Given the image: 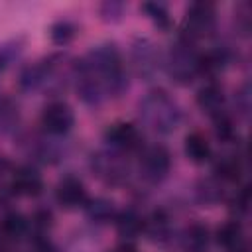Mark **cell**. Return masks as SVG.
<instances>
[{"label":"cell","mask_w":252,"mask_h":252,"mask_svg":"<svg viewBox=\"0 0 252 252\" xmlns=\"http://www.w3.org/2000/svg\"><path fill=\"white\" fill-rule=\"evenodd\" d=\"M71 75L81 102L89 108H98L108 98L124 94L128 89V71L114 41L91 47L73 63Z\"/></svg>","instance_id":"6da1fadb"},{"label":"cell","mask_w":252,"mask_h":252,"mask_svg":"<svg viewBox=\"0 0 252 252\" xmlns=\"http://www.w3.org/2000/svg\"><path fill=\"white\" fill-rule=\"evenodd\" d=\"M138 118L150 132L158 136L173 134L183 120L179 102L165 89H152L138 100Z\"/></svg>","instance_id":"7a4b0ae2"},{"label":"cell","mask_w":252,"mask_h":252,"mask_svg":"<svg viewBox=\"0 0 252 252\" xmlns=\"http://www.w3.org/2000/svg\"><path fill=\"white\" fill-rule=\"evenodd\" d=\"M163 71L169 79L181 87L191 85L201 77V51L195 43L177 37L167 51H163Z\"/></svg>","instance_id":"3957f363"},{"label":"cell","mask_w":252,"mask_h":252,"mask_svg":"<svg viewBox=\"0 0 252 252\" xmlns=\"http://www.w3.org/2000/svg\"><path fill=\"white\" fill-rule=\"evenodd\" d=\"M130 67L142 81H152L163 71V49L152 37L138 35L130 41Z\"/></svg>","instance_id":"277c9868"},{"label":"cell","mask_w":252,"mask_h":252,"mask_svg":"<svg viewBox=\"0 0 252 252\" xmlns=\"http://www.w3.org/2000/svg\"><path fill=\"white\" fill-rule=\"evenodd\" d=\"M217 18H219L217 6L213 2H205V0L193 2L185 8L177 37L197 43L199 39L213 35V32L217 30Z\"/></svg>","instance_id":"5b68a950"},{"label":"cell","mask_w":252,"mask_h":252,"mask_svg":"<svg viewBox=\"0 0 252 252\" xmlns=\"http://www.w3.org/2000/svg\"><path fill=\"white\" fill-rule=\"evenodd\" d=\"M91 169L100 181L108 185H122L130 177V159L120 152L104 148L91 156Z\"/></svg>","instance_id":"8992f818"},{"label":"cell","mask_w":252,"mask_h":252,"mask_svg":"<svg viewBox=\"0 0 252 252\" xmlns=\"http://www.w3.org/2000/svg\"><path fill=\"white\" fill-rule=\"evenodd\" d=\"M65 55L63 53H51L45 55L30 65H26L18 75V89L22 93H35L43 89L57 73V69L63 65Z\"/></svg>","instance_id":"52a82bcc"},{"label":"cell","mask_w":252,"mask_h":252,"mask_svg":"<svg viewBox=\"0 0 252 252\" xmlns=\"http://www.w3.org/2000/svg\"><path fill=\"white\" fill-rule=\"evenodd\" d=\"M140 161H138V171L140 177L150 183V185H158L161 183L169 171H171V152L163 146V144H152V146H144L140 152Z\"/></svg>","instance_id":"ba28073f"},{"label":"cell","mask_w":252,"mask_h":252,"mask_svg":"<svg viewBox=\"0 0 252 252\" xmlns=\"http://www.w3.org/2000/svg\"><path fill=\"white\" fill-rule=\"evenodd\" d=\"M75 126V112L63 100H51L39 114V128L47 138H65Z\"/></svg>","instance_id":"9c48e42d"},{"label":"cell","mask_w":252,"mask_h":252,"mask_svg":"<svg viewBox=\"0 0 252 252\" xmlns=\"http://www.w3.org/2000/svg\"><path fill=\"white\" fill-rule=\"evenodd\" d=\"M102 140H104L106 148H110L114 152H120L124 156L138 154L144 148V138H142L140 128L136 124L124 122V120L108 124L104 134H102Z\"/></svg>","instance_id":"30bf717a"},{"label":"cell","mask_w":252,"mask_h":252,"mask_svg":"<svg viewBox=\"0 0 252 252\" xmlns=\"http://www.w3.org/2000/svg\"><path fill=\"white\" fill-rule=\"evenodd\" d=\"M8 187L12 197H39L45 189L41 173L30 163L14 165L8 179Z\"/></svg>","instance_id":"8fae6325"},{"label":"cell","mask_w":252,"mask_h":252,"mask_svg":"<svg viewBox=\"0 0 252 252\" xmlns=\"http://www.w3.org/2000/svg\"><path fill=\"white\" fill-rule=\"evenodd\" d=\"M53 197L55 203L65 209V211H77V209H85L87 201H89V191L85 187V183L77 177V175H63L55 189H53Z\"/></svg>","instance_id":"7c38bea8"},{"label":"cell","mask_w":252,"mask_h":252,"mask_svg":"<svg viewBox=\"0 0 252 252\" xmlns=\"http://www.w3.org/2000/svg\"><path fill=\"white\" fill-rule=\"evenodd\" d=\"M32 236V224L30 219L18 211H10L0 220V248L6 250L8 246L20 244L24 240H30Z\"/></svg>","instance_id":"4fadbf2b"},{"label":"cell","mask_w":252,"mask_h":252,"mask_svg":"<svg viewBox=\"0 0 252 252\" xmlns=\"http://www.w3.org/2000/svg\"><path fill=\"white\" fill-rule=\"evenodd\" d=\"M195 104L211 120L226 114V94H224V89L217 81L205 83L197 91V94H195Z\"/></svg>","instance_id":"5bb4252c"},{"label":"cell","mask_w":252,"mask_h":252,"mask_svg":"<svg viewBox=\"0 0 252 252\" xmlns=\"http://www.w3.org/2000/svg\"><path fill=\"white\" fill-rule=\"evenodd\" d=\"M215 240L226 252L246 250V234H244V226L238 219H230V220L222 222L215 232Z\"/></svg>","instance_id":"9a60e30c"},{"label":"cell","mask_w":252,"mask_h":252,"mask_svg":"<svg viewBox=\"0 0 252 252\" xmlns=\"http://www.w3.org/2000/svg\"><path fill=\"white\" fill-rule=\"evenodd\" d=\"M154 242H167L173 234V222L165 209H156L148 217H144V232Z\"/></svg>","instance_id":"2e32d148"},{"label":"cell","mask_w":252,"mask_h":252,"mask_svg":"<svg viewBox=\"0 0 252 252\" xmlns=\"http://www.w3.org/2000/svg\"><path fill=\"white\" fill-rule=\"evenodd\" d=\"M183 152H185V158L195 165H203V163L211 161V158H213V146H211L209 138L199 130H193L185 136Z\"/></svg>","instance_id":"e0dca14e"},{"label":"cell","mask_w":252,"mask_h":252,"mask_svg":"<svg viewBox=\"0 0 252 252\" xmlns=\"http://www.w3.org/2000/svg\"><path fill=\"white\" fill-rule=\"evenodd\" d=\"M114 226H116V232L126 242H132L134 238H138L144 232V217L132 207L122 209V211H118V215L114 219Z\"/></svg>","instance_id":"ac0fdd59"},{"label":"cell","mask_w":252,"mask_h":252,"mask_svg":"<svg viewBox=\"0 0 252 252\" xmlns=\"http://www.w3.org/2000/svg\"><path fill=\"white\" fill-rule=\"evenodd\" d=\"M232 61V55L226 47H213L209 51H201V77L215 79L217 73H222L228 63Z\"/></svg>","instance_id":"d6986e66"},{"label":"cell","mask_w":252,"mask_h":252,"mask_svg":"<svg viewBox=\"0 0 252 252\" xmlns=\"http://www.w3.org/2000/svg\"><path fill=\"white\" fill-rule=\"evenodd\" d=\"M181 248L185 252H205L211 242V232L209 226L203 222H191L179 236Z\"/></svg>","instance_id":"ffe728a7"},{"label":"cell","mask_w":252,"mask_h":252,"mask_svg":"<svg viewBox=\"0 0 252 252\" xmlns=\"http://www.w3.org/2000/svg\"><path fill=\"white\" fill-rule=\"evenodd\" d=\"M85 215L89 217V220L98 222V224H106V222H114L118 209L114 207L112 201L104 199V197H89L87 205H85Z\"/></svg>","instance_id":"44dd1931"},{"label":"cell","mask_w":252,"mask_h":252,"mask_svg":"<svg viewBox=\"0 0 252 252\" xmlns=\"http://www.w3.org/2000/svg\"><path fill=\"white\" fill-rule=\"evenodd\" d=\"M215 179L220 183H236L242 173V163L238 156H222L215 163Z\"/></svg>","instance_id":"7402d4cb"},{"label":"cell","mask_w":252,"mask_h":252,"mask_svg":"<svg viewBox=\"0 0 252 252\" xmlns=\"http://www.w3.org/2000/svg\"><path fill=\"white\" fill-rule=\"evenodd\" d=\"M24 47H26L24 35H16V37H10L0 43V77L20 59Z\"/></svg>","instance_id":"603a6c76"},{"label":"cell","mask_w":252,"mask_h":252,"mask_svg":"<svg viewBox=\"0 0 252 252\" xmlns=\"http://www.w3.org/2000/svg\"><path fill=\"white\" fill-rule=\"evenodd\" d=\"M140 10L144 12V16L161 32H169L171 26H173V20H171V14H169V8L163 4V2H144L140 6Z\"/></svg>","instance_id":"cb8c5ba5"},{"label":"cell","mask_w":252,"mask_h":252,"mask_svg":"<svg viewBox=\"0 0 252 252\" xmlns=\"http://www.w3.org/2000/svg\"><path fill=\"white\" fill-rule=\"evenodd\" d=\"M77 33H79V28L71 20H57V22H53L49 26V39L57 47L69 45L77 37Z\"/></svg>","instance_id":"d4e9b609"},{"label":"cell","mask_w":252,"mask_h":252,"mask_svg":"<svg viewBox=\"0 0 252 252\" xmlns=\"http://www.w3.org/2000/svg\"><path fill=\"white\" fill-rule=\"evenodd\" d=\"M20 124V112H18V104L10 98V96H0V132L2 134H10L18 128Z\"/></svg>","instance_id":"484cf974"},{"label":"cell","mask_w":252,"mask_h":252,"mask_svg":"<svg viewBox=\"0 0 252 252\" xmlns=\"http://www.w3.org/2000/svg\"><path fill=\"white\" fill-rule=\"evenodd\" d=\"M126 10H128V4L108 0V2H102V4L98 6V16H100V20L106 22V24H116V22H120V20L124 18Z\"/></svg>","instance_id":"4316f807"},{"label":"cell","mask_w":252,"mask_h":252,"mask_svg":"<svg viewBox=\"0 0 252 252\" xmlns=\"http://www.w3.org/2000/svg\"><path fill=\"white\" fill-rule=\"evenodd\" d=\"M213 124H215V134H217V138L220 142L226 144V142H232L236 138V128H234V122H232L228 112L219 116V118H215Z\"/></svg>","instance_id":"83f0119b"},{"label":"cell","mask_w":252,"mask_h":252,"mask_svg":"<svg viewBox=\"0 0 252 252\" xmlns=\"http://www.w3.org/2000/svg\"><path fill=\"white\" fill-rule=\"evenodd\" d=\"M232 203V209L238 213V215H246L248 213V205H250V187L244 183L242 187H238L230 199Z\"/></svg>","instance_id":"f1b7e54d"},{"label":"cell","mask_w":252,"mask_h":252,"mask_svg":"<svg viewBox=\"0 0 252 252\" xmlns=\"http://www.w3.org/2000/svg\"><path fill=\"white\" fill-rule=\"evenodd\" d=\"M32 252H59L49 238H32Z\"/></svg>","instance_id":"f546056e"},{"label":"cell","mask_w":252,"mask_h":252,"mask_svg":"<svg viewBox=\"0 0 252 252\" xmlns=\"http://www.w3.org/2000/svg\"><path fill=\"white\" fill-rule=\"evenodd\" d=\"M110 252H138V248L134 246V242H126V240H124V242H120L118 246H114Z\"/></svg>","instance_id":"4dcf8cb0"},{"label":"cell","mask_w":252,"mask_h":252,"mask_svg":"<svg viewBox=\"0 0 252 252\" xmlns=\"http://www.w3.org/2000/svg\"><path fill=\"white\" fill-rule=\"evenodd\" d=\"M0 252H2V248H0Z\"/></svg>","instance_id":"1f68e13d"}]
</instances>
